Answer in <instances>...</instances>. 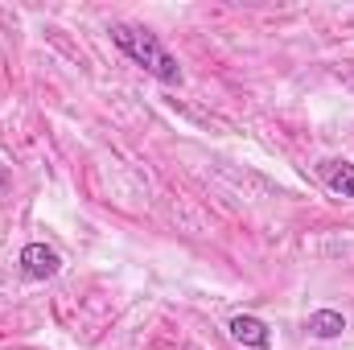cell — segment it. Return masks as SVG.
Here are the masks:
<instances>
[{
	"label": "cell",
	"instance_id": "obj_2",
	"mask_svg": "<svg viewBox=\"0 0 354 350\" xmlns=\"http://www.w3.org/2000/svg\"><path fill=\"white\" fill-rule=\"evenodd\" d=\"M58 252L54 248H46V243H25L21 248V272L29 276V280H50V276H58Z\"/></svg>",
	"mask_w": 354,
	"mask_h": 350
},
{
	"label": "cell",
	"instance_id": "obj_1",
	"mask_svg": "<svg viewBox=\"0 0 354 350\" xmlns=\"http://www.w3.org/2000/svg\"><path fill=\"white\" fill-rule=\"evenodd\" d=\"M111 33V42L140 66V71H149L153 79H161L165 87H181V66H177V58L161 46V37L157 33H149V29H140V25H111L107 29Z\"/></svg>",
	"mask_w": 354,
	"mask_h": 350
},
{
	"label": "cell",
	"instance_id": "obj_5",
	"mask_svg": "<svg viewBox=\"0 0 354 350\" xmlns=\"http://www.w3.org/2000/svg\"><path fill=\"white\" fill-rule=\"evenodd\" d=\"M305 330H309L313 338H338V334L346 330V317H342L338 309H317V313H309Z\"/></svg>",
	"mask_w": 354,
	"mask_h": 350
},
{
	"label": "cell",
	"instance_id": "obj_3",
	"mask_svg": "<svg viewBox=\"0 0 354 350\" xmlns=\"http://www.w3.org/2000/svg\"><path fill=\"white\" fill-rule=\"evenodd\" d=\"M317 177H322V185L330 190V194H338V198H354V165L351 161H322L317 165Z\"/></svg>",
	"mask_w": 354,
	"mask_h": 350
},
{
	"label": "cell",
	"instance_id": "obj_4",
	"mask_svg": "<svg viewBox=\"0 0 354 350\" xmlns=\"http://www.w3.org/2000/svg\"><path fill=\"white\" fill-rule=\"evenodd\" d=\"M231 338L235 342H243V347L252 350H268V326L260 322V317H252V313H239V317H231Z\"/></svg>",
	"mask_w": 354,
	"mask_h": 350
}]
</instances>
